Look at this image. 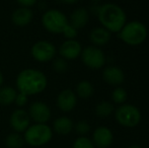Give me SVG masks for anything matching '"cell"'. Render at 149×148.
I'll return each instance as SVG.
<instances>
[{"label":"cell","mask_w":149,"mask_h":148,"mask_svg":"<svg viewBox=\"0 0 149 148\" xmlns=\"http://www.w3.org/2000/svg\"><path fill=\"white\" fill-rule=\"evenodd\" d=\"M128 99V93L122 87H116L112 92V99L117 105H124Z\"/></svg>","instance_id":"cell-23"},{"label":"cell","mask_w":149,"mask_h":148,"mask_svg":"<svg viewBox=\"0 0 149 148\" xmlns=\"http://www.w3.org/2000/svg\"><path fill=\"white\" fill-rule=\"evenodd\" d=\"M94 92L93 85L87 80H82L76 85V97L83 99H87L92 97Z\"/></svg>","instance_id":"cell-20"},{"label":"cell","mask_w":149,"mask_h":148,"mask_svg":"<svg viewBox=\"0 0 149 148\" xmlns=\"http://www.w3.org/2000/svg\"><path fill=\"white\" fill-rule=\"evenodd\" d=\"M54 130L60 135H67L72 131L73 122L68 117H60L54 121Z\"/></svg>","instance_id":"cell-18"},{"label":"cell","mask_w":149,"mask_h":148,"mask_svg":"<svg viewBox=\"0 0 149 148\" xmlns=\"http://www.w3.org/2000/svg\"><path fill=\"white\" fill-rule=\"evenodd\" d=\"M29 116L36 124H46L51 118V110L43 101H35L30 106Z\"/></svg>","instance_id":"cell-9"},{"label":"cell","mask_w":149,"mask_h":148,"mask_svg":"<svg viewBox=\"0 0 149 148\" xmlns=\"http://www.w3.org/2000/svg\"><path fill=\"white\" fill-rule=\"evenodd\" d=\"M53 69L57 73H64L68 69V64L64 58H56L53 62Z\"/></svg>","instance_id":"cell-24"},{"label":"cell","mask_w":149,"mask_h":148,"mask_svg":"<svg viewBox=\"0 0 149 148\" xmlns=\"http://www.w3.org/2000/svg\"><path fill=\"white\" fill-rule=\"evenodd\" d=\"M59 1L63 2V3H66V4H74L76 2H78V0H59Z\"/></svg>","instance_id":"cell-30"},{"label":"cell","mask_w":149,"mask_h":148,"mask_svg":"<svg viewBox=\"0 0 149 148\" xmlns=\"http://www.w3.org/2000/svg\"><path fill=\"white\" fill-rule=\"evenodd\" d=\"M82 51L80 43L76 40H66L59 47V54L65 60H74L78 58Z\"/></svg>","instance_id":"cell-10"},{"label":"cell","mask_w":149,"mask_h":148,"mask_svg":"<svg viewBox=\"0 0 149 148\" xmlns=\"http://www.w3.org/2000/svg\"><path fill=\"white\" fill-rule=\"evenodd\" d=\"M90 42L93 44L95 47H100V46H104L106 44L109 43L111 40V33L104 28L100 26V28H95L90 32L89 35Z\"/></svg>","instance_id":"cell-17"},{"label":"cell","mask_w":149,"mask_h":148,"mask_svg":"<svg viewBox=\"0 0 149 148\" xmlns=\"http://www.w3.org/2000/svg\"><path fill=\"white\" fill-rule=\"evenodd\" d=\"M102 78L108 84L113 86H119L125 80V74L123 70L117 66H108L104 69Z\"/></svg>","instance_id":"cell-13"},{"label":"cell","mask_w":149,"mask_h":148,"mask_svg":"<svg viewBox=\"0 0 149 148\" xmlns=\"http://www.w3.org/2000/svg\"><path fill=\"white\" fill-rule=\"evenodd\" d=\"M129 148H141V147L137 146V145H133V146H130Z\"/></svg>","instance_id":"cell-32"},{"label":"cell","mask_w":149,"mask_h":148,"mask_svg":"<svg viewBox=\"0 0 149 148\" xmlns=\"http://www.w3.org/2000/svg\"><path fill=\"white\" fill-rule=\"evenodd\" d=\"M33 18V13L31 8L19 7L13 11L11 15V20L17 26H26L30 24Z\"/></svg>","instance_id":"cell-15"},{"label":"cell","mask_w":149,"mask_h":148,"mask_svg":"<svg viewBox=\"0 0 149 148\" xmlns=\"http://www.w3.org/2000/svg\"><path fill=\"white\" fill-rule=\"evenodd\" d=\"M114 112V106L110 101H100L95 107V114L100 118H107Z\"/></svg>","instance_id":"cell-21"},{"label":"cell","mask_w":149,"mask_h":148,"mask_svg":"<svg viewBox=\"0 0 149 148\" xmlns=\"http://www.w3.org/2000/svg\"><path fill=\"white\" fill-rule=\"evenodd\" d=\"M18 4L22 6V7H29L30 8L31 6L35 5L37 0H16Z\"/></svg>","instance_id":"cell-29"},{"label":"cell","mask_w":149,"mask_h":148,"mask_svg":"<svg viewBox=\"0 0 149 148\" xmlns=\"http://www.w3.org/2000/svg\"><path fill=\"white\" fill-rule=\"evenodd\" d=\"M24 141L31 146H42L52 139V130L46 124H35L24 131Z\"/></svg>","instance_id":"cell-4"},{"label":"cell","mask_w":149,"mask_h":148,"mask_svg":"<svg viewBox=\"0 0 149 148\" xmlns=\"http://www.w3.org/2000/svg\"><path fill=\"white\" fill-rule=\"evenodd\" d=\"M44 28L51 34H62L64 28L69 24L66 15L57 9H50L42 17Z\"/></svg>","instance_id":"cell-5"},{"label":"cell","mask_w":149,"mask_h":148,"mask_svg":"<svg viewBox=\"0 0 149 148\" xmlns=\"http://www.w3.org/2000/svg\"><path fill=\"white\" fill-rule=\"evenodd\" d=\"M73 148H94V146L92 141H90V139L82 136L75 140L74 144H73Z\"/></svg>","instance_id":"cell-25"},{"label":"cell","mask_w":149,"mask_h":148,"mask_svg":"<svg viewBox=\"0 0 149 148\" xmlns=\"http://www.w3.org/2000/svg\"><path fill=\"white\" fill-rule=\"evenodd\" d=\"M48 84L46 75L42 71L33 68H28L19 72L16 77V87L18 92L26 95L38 94L43 92Z\"/></svg>","instance_id":"cell-1"},{"label":"cell","mask_w":149,"mask_h":148,"mask_svg":"<svg viewBox=\"0 0 149 148\" xmlns=\"http://www.w3.org/2000/svg\"><path fill=\"white\" fill-rule=\"evenodd\" d=\"M115 118L117 122L123 127L132 128L139 124L141 120V113L132 105H121L115 112Z\"/></svg>","instance_id":"cell-6"},{"label":"cell","mask_w":149,"mask_h":148,"mask_svg":"<svg viewBox=\"0 0 149 148\" xmlns=\"http://www.w3.org/2000/svg\"><path fill=\"white\" fill-rule=\"evenodd\" d=\"M14 103L19 108L24 107V106L26 105V103H28V95H26L24 93H22V92H17Z\"/></svg>","instance_id":"cell-28"},{"label":"cell","mask_w":149,"mask_h":148,"mask_svg":"<svg viewBox=\"0 0 149 148\" xmlns=\"http://www.w3.org/2000/svg\"><path fill=\"white\" fill-rule=\"evenodd\" d=\"M30 122L29 113L22 109L15 110L10 116V125L16 133L24 132L30 127Z\"/></svg>","instance_id":"cell-11"},{"label":"cell","mask_w":149,"mask_h":148,"mask_svg":"<svg viewBox=\"0 0 149 148\" xmlns=\"http://www.w3.org/2000/svg\"><path fill=\"white\" fill-rule=\"evenodd\" d=\"M92 138L98 148H108L113 142V133L107 127H98L94 130Z\"/></svg>","instance_id":"cell-14"},{"label":"cell","mask_w":149,"mask_h":148,"mask_svg":"<svg viewBox=\"0 0 149 148\" xmlns=\"http://www.w3.org/2000/svg\"><path fill=\"white\" fill-rule=\"evenodd\" d=\"M77 31H78V30H76L74 26H72L70 24H68L64 28L62 34H63V36L66 38V39H68V40H75V38H76L77 35H78V32H77Z\"/></svg>","instance_id":"cell-26"},{"label":"cell","mask_w":149,"mask_h":148,"mask_svg":"<svg viewBox=\"0 0 149 148\" xmlns=\"http://www.w3.org/2000/svg\"><path fill=\"white\" fill-rule=\"evenodd\" d=\"M5 144L8 148H22L24 144V139L18 133H11L6 137Z\"/></svg>","instance_id":"cell-22"},{"label":"cell","mask_w":149,"mask_h":148,"mask_svg":"<svg viewBox=\"0 0 149 148\" xmlns=\"http://www.w3.org/2000/svg\"><path fill=\"white\" fill-rule=\"evenodd\" d=\"M77 104V97L71 89H64L57 97V106L62 112H70Z\"/></svg>","instance_id":"cell-12"},{"label":"cell","mask_w":149,"mask_h":148,"mask_svg":"<svg viewBox=\"0 0 149 148\" xmlns=\"http://www.w3.org/2000/svg\"><path fill=\"white\" fill-rule=\"evenodd\" d=\"M81 60L90 69H100L106 64V56L102 50L95 46H88L81 51Z\"/></svg>","instance_id":"cell-7"},{"label":"cell","mask_w":149,"mask_h":148,"mask_svg":"<svg viewBox=\"0 0 149 148\" xmlns=\"http://www.w3.org/2000/svg\"><path fill=\"white\" fill-rule=\"evenodd\" d=\"M119 38L129 46L141 45L147 38V28L145 24L138 20L126 22L119 32Z\"/></svg>","instance_id":"cell-3"},{"label":"cell","mask_w":149,"mask_h":148,"mask_svg":"<svg viewBox=\"0 0 149 148\" xmlns=\"http://www.w3.org/2000/svg\"><path fill=\"white\" fill-rule=\"evenodd\" d=\"M89 20V13L85 8H77L71 13L69 24L76 30L84 28Z\"/></svg>","instance_id":"cell-16"},{"label":"cell","mask_w":149,"mask_h":148,"mask_svg":"<svg viewBox=\"0 0 149 148\" xmlns=\"http://www.w3.org/2000/svg\"><path fill=\"white\" fill-rule=\"evenodd\" d=\"M56 47L48 41H39L31 47V54L38 62H49L56 56Z\"/></svg>","instance_id":"cell-8"},{"label":"cell","mask_w":149,"mask_h":148,"mask_svg":"<svg viewBox=\"0 0 149 148\" xmlns=\"http://www.w3.org/2000/svg\"><path fill=\"white\" fill-rule=\"evenodd\" d=\"M92 1H100V0H92Z\"/></svg>","instance_id":"cell-33"},{"label":"cell","mask_w":149,"mask_h":148,"mask_svg":"<svg viewBox=\"0 0 149 148\" xmlns=\"http://www.w3.org/2000/svg\"><path fill=\"white\" fill-rule=\"evenodd\" d=\"M75 131L79 135H85L90 131V126L86 121H79L75 124Z\"/></svg>","instance_id":"cell-27"},{"label":"cell","mask_w":149,"mask_h":148,"mask_svg":"<svg viewBox=\"0 0 149 148\" xmlns=\"http://www.w3.org/2000/svg\"><path fill=\"white\" fill-rule=\"evenodd\" d=\"M17 91L15 88L10 86L0 87V105L9 106L14 103Z\"/></svg>","instance_id":"cell-19"},{"label":"cell","mask_w":149,"mask_h":148,"mask_svg":"<svg viewBox=\"0 0 149 148\" xmlns=\"http://www.w3.org/2000/svg\"><path fill=\"white\" fill-rule=\"evenodd\" d=\"M98 22L110 33H119L127 22V16L122 7L115 3H106L98 7Z\"/></svg>","instance_id":"cell-2"},{"label":"cell","mask_w":149,"mask_h":148,"mask_svg":"<svg viewBox=\"0 0 149 148\" xmlns=\"http://www.w3.org/2000/svg\"><path fill=\"white\" fill-rule=\"evenodd\" d=\"M2 83H3V75H2V73L0 72V87H1Z\"/></svg>","instance_id":"cell-31"}]
</instances>
